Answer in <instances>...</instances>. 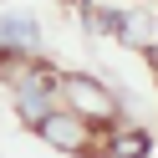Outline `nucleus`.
Here are the masks:
<instances>
[{
    "mask_svg": "<svg viewBox=\"0 0 158 158\" xmlns=\"http://www.w3.org/2000/svg\"><path fill=\"white\" fill-rule=\"evenodd\" d=\"M123 153H127V158H143V153H148V138H143V133L117 138V158H123Z\"/></svg>",
    "mask_w": 158,
    "mask_h": 158,
    "instance_id": "4",
    "label": "nucleus"
},
{
    "mask_svg": "<svg viewBox=\"0 0 158 158\" xmlns=\"http://www.w3.org/2000/svg\"><path fill=\"white\" fill-rule=\"evenodd\" d=\"M148 61H153V72H158V46H148Z\"/></svg>",
    "mask_w": 158,
    "mask_h": 158,
    "instance_id": "5",
    "label": "nucleus"
},
{
    "mask_svg": "<svg viewBox=\"0 0 158 158\" xmlns=\"http://www.w3.org/2000/svg\"><path fill=\"white\" fill-rule=\"evenodd\" d=\"M36 133H41V143L61 148V153H82V148L92 143V123L77 117V112H56V107L36 123Z\"/></svg>",
    "mask_w": 158,
    "mask_h": 158,
    "instance_id": "2",
    "label": "nucleus"
},
{
    "mask_svg": "<svg viewBox=\"0 0 158 158\" xmlns=\"http://www.w3.org/2000/svg\"><path fill=\"white\" fill-rule=\"evenodd\" d=\"M56 87H61V97L72 102V112L87 117V123H92V117H112V107H117V97L107 92L97 77H61Z\"/></svg>",
    "mask_w": 158,
    "mask_h": 158,
    "instance_id": "1",
    "label": "nucleus"
},
{
    "mask_svg": "<svg viewBox=\"0 0 158 158\" xmlns=\"http://www.w3.org/2000/svg\"><path fill=\"white\" fill-rule=\"evenodd\" d=\"M0 46H10V51H26V56H31L36 46H41V36H36V26L26 21V15H5V21H0Z\"/></svg>",
    "mask_w": 158,
    "mask_h": 158,
    "instance_id": "3",
    "label": "nucleus"
}]
</instances>
